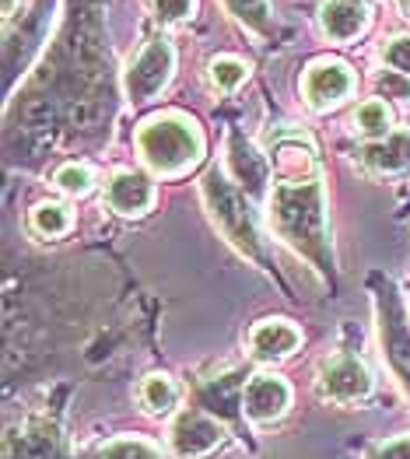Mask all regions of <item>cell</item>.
Segmentation results:
<instances>
[{
    "label": "cell",
    "instance_id": "cell-14",
    "mask_svg": "<svg viewBox=\"0 0 410 459\" xmlns=\"http://www.w3.org/2000/svg\"><path fill=\"white\" fill-rule=\"evenodd\" d=\"M362 161H365L372 172H382V176L407 172L410 169V134H389V137H382V141L365 144Z\"/></svg>",
    "mask_w": 410,
    "mask_h": 459
},
{
    "label": "cell",
    "instance_id": "cell-24",
    "mask_svg": "<svg viewBox=\"0 0 410 459\" xmlns=\"http://www.w3.org/2000/svg\"><path fill=\"white\" fill-rule=\"evenodd\" d=\"M151 7H154V18L165 22V25L187 22L193 14V0H151Z\"/></svg>",
    "mask_w": 410,
    "mask_h": 459
},
{
    "label": "cell",
    "instance_id": "cell-3",
    "mask_svg": "<svg viewBox=\"0 0 410 459\" xmlns=\"http://www.w3.org/2000/svg\"><path fill=\"white\" fill-rule=\"evenodd\" d=\"M200 193H204V204L214 218V225L222 229V235L246 256L253 260L257 267L270 270V260H266V249H263V238L257 231V221L249 214V200L239 193V186L224 176L222 169H211L200 183Z\"/></svg>",
    "mask_w": 410,
    "mask_h": 459
},
{
    "label": "cell",
    "instance_id": "cell-5",
    "mask_svg": "<svg viewBox=\"0 0 410 459\" xmlns=\"http://www.w3.org/2000/svg\"><path fill=\"white\" fill-rule=\"evenodd\" d=\"M172 71H176V53H172V42L165 36L151 39L148 46L134 56V64L126 67L123 74V88H126V99L134 106H144L151 102L169 81H172Z\"/></svg>",
    "mask_w": 410,
    "mask_h": 459
},
{
    "label": "cell",
    "instance_id": "cell-1",
    "mask_svg": "<svg viewBox=\"0 0 410 459\" xmlns=\"http://www.w3.org/2000/svg\"><path fill=\"white\" fill-rule=\"evenodd\" d=\"M266 218L284 246H292L309 267L334 281V238L319 176L274 183L266 196Z\"/></svg>",
    "mask_w": 410,
    "mask_h": 459
},
{
    "label": "cell",
    "instance_id": "cell-26",
    "mask_svg": "<svg viewBox=\"0 0 410 459\" xmlns=\"http://www.w3.org/2000/svg\"><path fill=\"white\" fill-rule=\"evenodd\" d=\"M375 459H410V435H400V438H389L386 446H379Z\"/></svg>",
    "mask_w": 410,
    "mask_h": 459
},
{
    "label": "cell",
    "instance_id": "cell-7",
    "mask_svg": "<svg viewBox=\"0 0 410 459\" xmlns=\"http://www.w3.org/2000/svg\"><path fill=\"white\" fill-rule=\"evenodd\" d=\"M228 431L224 424L207 414V411H183L176 421H172V431H169V446L179 459H207L214 456L224 446Z\"/></svg>",
    "mask_w": 410,
    "mask_h": 459
},
{
    "label": "cell",
    "instance_id": "cell-4",
    "mask_svg": "<svg viewBox=\"0 0 410 459\" xmlns=\"http://www.w3.org/2000/svg\"><path fill=\"white\" fill-rule=\"evenodd\" d=\"M375 291V316H379V341H382V358L389 361L397 383L404 385L410 396V323L404 302L397 295V284L386 277H372Z\"/></svg>",
    "mask_w": 410,
    "mask_h": 459
},
{
    "label": "cell",
    "instance_id": "cell-6",
    "mask_svg": "<svg viewBox=\"0 0 410 459\" xmlns=\"http://www.w3.org/2000/svg\"><path fill=\"white\" fill-rule=\"evenodd\" d=\"M316 389H319L323 400L351 407V403H365L372 396L375 383H372V372L365 368L362 358H354V354H334V358H327L319 365Z\"/></svg>",
    "mask_w": 410,
    "mask_h": 459
},
{
    "label": "cell",
    "instance_id": "cell-13",
    "mask_svg": "<svg viewBox=\"0 0 410 459\" xmlns=\"http://www.w3.org/2000/svg\"><path fill=\"white\" fill-rule=\"evenodd\" d=\"M369 7L362 0H323L319 7V29L330 42H351L365 32Z\"/></svg>",
    "mask_w": 410,
    "mask_h": 459
},
{
    "label": "cell",
    "instance_id": "cell-22",
    "mask_svg": "<svg viewBox=\"0 0 410 459\" xmlns=\"http://www.w3.org/2000/svg\"><path fill=\"white\" fill-rule=\"evenodd\" d=\"M207 74H211V84H214L218 91H235V88L246 81L249 67H246L242 60H235V56H218Z\"/></svg>",
    "mask_w": 410,
    "mask_h": 459
},
{
    "label": "cell",
    "instance_id": "cell-25",
    "mask_svg": "<svg viewBox=\"0 0 410 459\" xmlns=\"http://www.w3.org/2000/svg\"><path fill=\"white\" fill-rule=\"evenodd\" d=\"M379 91L382 95H397V99H410V77L397 74V71H386L379 77Z\"/></svg>",
    "mask_w": 410,
    "mask_h": 459
},
{
    "label": "cell",
    "instance_id": "cell-18",
    "mask_svg": "<svg viewBox=\"0 0 410 459\" xmlns=\"http://www.w3.org/2000/svg\"><path fill=\"white\" fill-rule=\"evenodd\" d=\"M354 130H358L362 137H369V144L389 137V134H393V116L386 109V102H379V99L362 102L358 113H354Z\"/></svg>",
    "mask_w": 410,
    "mask_h": 459
},
{
    "label": "cell",
    "instance_id": "cell-10",
    "mask_svg": "<svg viewBox=\"0 0 410 459\" xmlns=\"http://www.w3.org/2000/svg\"><path fill=\"white\" fill-rule=\"evenodd\" d=\"M299 344H301V330L292 319H260L249 330V337H246L249 358L263 361V365H274V361L292 358L299 351Z\"/></svg>",
    "mask_w": 410,
    "mask_h": 459
},
{
    "label": "cell",
    "instance_id": "cell-2",
    "mask_svg": "<svg viewBox=\"0 0 410 459\" xmlns=\"http://www.w3.org/2000/svg\"><path fill=\"white\" fill-rule=\"evenodd\" d=\"M137 152L148 161L151 172L158 176H183L189 165L200 161L204 154V137L196 123L179 113L151 116L137 130Z\"/></svg>",
    "mask_w": 410,
    "mask_h": 459
},
{
    "label": "cell",
    "instance_id": "cell-8",
    "mask_svg": "<svg viewBox=\"0 0 410 459\" xmlns=\"http://www.w3.org/2000/svg\"><path fill=\"white\" fill-rule=\"evenodd\" d=\"M354 71L340 60H316L309 71H305V81H301V91H305V102L309 109L323 113V109H334L340 106L351 91H354Z\"/></svg>",
    "mask_w": 410,
    "mask_h": 459
},
{
    "label": "cell",
    "instance_id": "cell-19",
    "mask_svg": "<svg viewBox=\"0 0 410 459\" xmlns=\"http://www.w3.org/2000/svg\"><path fill=\"white\" fill-rule=\"evenodd\" d=\"M224 7L253 32L270 36L274 32V11H270V0H224Z\"/></svg>",
    "mask_w": 410,
    "mask_h": 459
},
{
    "label": "cell",
    "instance_id": "cell-20",
    "mask_svg": "<svg viewBox=\"0 0 410 459\" xmlns=\"http://www.w3.org/2000/svg\"><path fill=\"white\" fill-rule=\"evenodd\" d=\"M95 459H165L161 456V449L148 442V438H112L106 442Z\"/></svg>",
    "mask_w": 410,
    "mask_h": 459
},
{
    "label": "cell",
    "instance_id": "cell-23",
    "mask_svg": "<svg viewBox=\"0 0 410 459\" xmlns=\"http://www.w3.org/2000/svg\"><path fill=\"white\" fill-rule=\"evenodd\" d=\"M382 60L389 71L410 77V36H397L382 46Z\"/></svg>",
    "mask_w": 410,
    "mask_h": 459
},
{
    "label": "cell",
    "instance_id": "cell-17",
    "mask_svg": "<svg viewBox=\"0 0 410 459\" xmlns=\"http://www.w3.org/2000/svg\"><path fill=\"white\" fill-rule=\"evenodd\" d=\"M29 229L42 235V238H60L71 231V211L64 204H53V200H42L32 207L29 214Z\"/></svg>",
    "mask_w": 410,
    "mask_h": 459
},
{
    "label": "cell",
    "instance_id": "cell-21",
    "mask_svg": "<svg viewBox=\"0 0 410 459\" xmlns=\"http://www.w3.org/2000/svg\"><path fill=\"white\" fill-rule=\"evenodd\" d=\"M92 183H95V172L84 161H67V165H60L53 172V186L60 193H67V196H84L92 190Z\"/></svg>",
    "mask_w": 410,
    "mask_h": 459
},
{
    "label": "cell",
    "instance_id": "cell-27",
    "mask_svg": "<svg viewBox=\"0 0 410 459\" xmlns=\"http://www.w3.org/2000/svg\"><path fill=\"white\" fill-rule=\"evenodd\" d=\"M4 14H14V0H4Z\"/></svg>",
    "mask_w": 410,
    "mask_h": 459
},
{
    "label": "cell",
    "instance_id": "cell-12",
    "mask_svg": "<svg viewBox=\"0 0 410 459\" xmlns=\"http://www.w3.org/2000/svg\"><path fill=\"white\" fill-rule=\"evenodd\" d=\"M106 204H109L116 214L123 218H137L151 211L154 204V186L144 172H134V169H123L116 172L109 183H106Z\"/></svg>",
    "mask_w": 410,
    "mask_h": 459
},
{
    "label": "cell",
    "instance_id": "cell-9",
    "mask_svg": "<svg viewBox=\"0 0 410 459\" xmlns=\"http://www.w3.org/2000/svg\"><path fill=\"white\" fill-rule=\"evenodd\" d=\"M292 407V385L284 383L274 372H257L246 379L242 389V414L253 424H270L281 421Z\"/></svg>",
    "mask_w": 410,
    "mask_h": 459
},
{
    "label": "cell",
    "instance_id": "cell-16",
    "mask_svg": "<svg viewBox=\"0 0 410 459\" xmlns=\"http://www.w3.org/2000/svg\"><path fill=\"white\" fill-rule=\"evenodd\" d=\"M179 396H183V393H179L176 379H169V376H161V372H154V376H148V379L141 383V403H144V411L154 414V418L176 414Z\"/></svg>",
    "mask_w": 410,
    "mask_h": 459
},
{
    "label": "cell",
    "instance_id": "cell-28",
    "mask_svg": "<svg viewBox=\"0 0 410 459\" xmlns=\"http://www.w3.org/2000/svg\"><path fill=\"white\" fill-rule=\"evenodd\" d=\"M400 7H404V11L410 14V0H400Z\"/></svg>",
    "mask_w": 410,
    "mask_h": 459
},
{
    "label": "cell",
    "instance_id": "cell-15",
    "mask_svg": "<svg viewBox=\"0 0 410 459\" xmlns=\"http://www.w3.org/2000/svg\"><path fill=\"white\" fill-rule=\"evenodd\" d=\"M242 389H246V379H242L239 372L207 379V383L200 385V411L222 414V418H228L235 407L242 411Z\"/></svg>",
    "mask_w": 410,
    "mask_h": 459
},
{
    "label": "cell",
    "instance_id": "cell-11",
    "mask_svg": "<svg viewBox=\"0 0 410 459\" xmlns=\"http://www.w3.org/2000/svg\"><path fill=\"white\" fill-rule=\"evenodd\" d=\"M228 165H231V176L246 190V196H253V200H266L270 196V190H266V179H270L266 161L239 130H231V137H228Z\"/></svg>",
    "mask_w": 410,
    "mask_h": 459
}]
</instances>
